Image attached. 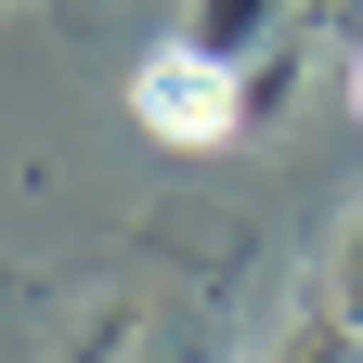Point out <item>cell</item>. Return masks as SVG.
<instances>
[{
  "mask_svg": "<svg viewBox=\"0 0 363 363\" xmlns=\"http://www.w3.org/2000/svg\"><path fill=\"white\" fill-rule=\"evenodd\" d=\"M350 104H363V65H350Z\"/></svg>",
  "mask_w": 363,
  "mask_h": 363,
  "instance_id": "obj_6",
  "label": "cell"
},
{
  "mask_svg": "<svg viewBox=\"0 0 363 363\" xmlns=\"http://www.w3.org/2000/svg\"><path fill=\"white\" fill-rule=\"evenodd\" d=\"M247 104H259L247 65L208 52V39H156V52L130 65V117H143L156 143H182V156H220V143L247 130Z\"/></svg>",
  "mask_w": 363,
  "mask_h": 363,
  "instance_id": "obj_1",
  "label": "cell"
},
{
  "mask_svg": "<svg viewBox=\"0 0 363 363\" xmlns=\"http://www.w3.org/2000/svg\"><path fill=\"white\" fill-rule=\"evenodd\" d=\"M272 363H363V325H337V311H311V325L272 350Z\"/></svg>",
  "mask_w": 363,
  "mask_h": 363,
  "instance_id": "obj_4",
  "label": "cell"
},
{
  "mask_svg": "<svg viewBox=\"0 0 363 363\" xmlns=\"http://www.w3.org/2000/svg\"><path fill=\"white\" fill-rule=\"evenodd\" d=\"M182 39H208V52L259 65L272 39H286V0H195V13H182Z\"/></svg>",
  "mask_w": 363,
  "mask_h": 363,
  "instance_id": "obj_3",
  "label": "cell"
},
{
  "mask_svg": "<svg viewBox=\"0 0 363 363\" xmlns=\"http://www.w3.org/2000/svg\"><path fill=\"white\" fill-rule=\"evenodd\" d=\"M78 363H220L195 311H156V298H130L104 337H78Z\"/></svg>",
  "mask_w": 363,
  "mask_h": 363,
  "instance_id": "obj_2",
  "label": "cell"
},
{
  "mask_svg": "<svg viewBox=\"0 0 363 363\" xmlns=\"http://www.w3.org/2000/svg\"><path fill=\"white\" fill-rule=\"evenodd\" d=\"M325 311H337V325H363V220H350L337 259H325Z\"/></svg>",
  "mask_w": 363,
  "mask_h": 363,
  "instance_id": "obj_5",
  "label": "cell"
}]
</instances>
